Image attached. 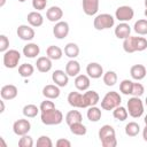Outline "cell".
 Masks as SVG:
<instances>
[{"instance_id": "35", "label": "cell", "mask_w": 147, "mask_h": 147, "mask_svg": "<svg viewBox=\"0 0 147 147\" xmlns=\"http://www.w3.org/2000/svg\"><path fill=\"white\" fill-rule=\"evenodd\" d=\"M133 30L136 33H138L140 36H146L147 34V20L141 18V20H138L137 22H134Z\"/></svg>"}, {"instance_id": "34", "label": "cell", "mask_w": 147, "mask_h": 147, "mask_svg": "<svg viewBox=\"0 0 147 147\" xmlns=\"http://www.w3.org/2000/svg\"><path fill=\"white\" fill-rule=\"evenodd\" d=\"M102 80L105 83V85L107 86H114L117 83V74L113 70H108L103 74L102 76Z\"/></svg>"}, {"instance_id": "52", "label": "cell", "mask_w": 147, "mask_h": 147, "mask_svg": "<svg viewBox=\"0 0 147 147\" xmlns=\"http://www.w3.org/2000/svg\"><path fill=\"white\" fill-rule=\"evenodd\" d=\"M145 7L147 8V0H145Z\"/></svg>"}, {"instance_id": "22", "label": "cell", "mask_w": 147, "mask_h": 147, "mask_svg": "<svg viewBox=\"0 0 147 147\" xmlns=\"http://www.w3.org/2000/svg\"><path fill=\"white\" fill-rule=\"evenodd\" d=\"M52 60L48 57V56H40L37 59V62H36V67H37V70L39 72H42V74H46L48 71H51L52 69Z\"/></svg>"}, {"instance_id": "36", "label": "cell", "mask_w": 147, "mask_h": 147, "mask_svg": "<svg viewBox=\"0 0 147 147\" xmlns=\"http://www.w3.org/2000/svg\"><path fill=\"white\" fill-rule=\"evenodd\" d=\"M113 116H114L115 119L123 122V121H125V119L127 118L129 113H127V109H126L125 107L118 106V107H116L115 109H113Z\"/></svg>"}, {"instance_id": "12", "label": "cell", "mask_w": 147, "mask_h": 147, "mask_svg": "<svg viewBox=\"0 0 147 147\" xmlns=\"http://www.w3.org/2000/svg\"><path fill=\"white\" fill-rule=\"evenodd\" d=\"M52 80H53V83L55 85H57L60 87H64L69 83V76H68V74L65 71L57 69V70L53 71V74H52Z\"/></svg>"}, {"instance_id": "32", "label": "cell", "mask_w": 147, "mask_h": 147, "mask_svg": "<svg viewBox=\"0 0 147 147\" xmlns=\"http://www.w3.org/2000/svg\"><path fill=\"white\" fill-rule=\"evenodd\" d=\"M34 72V67L30 63H22L20 67H18V74L21 77L23 78H29L33 75Z\"/></svg>"}, {"instance_id": "10", "label": "cell", "mask_w": 147, "mask_h": 147, "mask_svg": "<svg viewBox=\"0 0 147 147\" xmlns=\"http://www.w3.org/2000/svg\"><path fill=\"white\" fill-rule=\"evenodd\" d=\"M86 74L90 78L98 79V78H101L105 72H103V68L101 64H99L98 62H91L86 67Z\"/></svg>"}, {"instance_id": "27", "label": "cell", "mask_w": 147, "mask_h": 147, "mask_svg": "<svg viewBox=\"0 0 147 147\" xmlns=\"http://www.w3.org/2000/svg\"><path fill=\"white\" fill-rule=\"evenodd\" d=\"M46 56H48L51 60H60L63 56V51L55 45H51L46 49Z\"/></svg>"}, {"instance_id": "30", "label": "cell", "mask_w": 147, "mask_h": 147, "mask_svg": "<svg viewBox=\"0 0 147 147\" xmlns=\"http://www.w3.org/2000/svg\"><path fill=\"white\" fill-rule=\"evenodd\" d=\"M99 139L102 140V139H106V138H109V137H115L116 136V132H115V129L109 125V124H105L100 127L99 130Z\"/></svg>"}, {"instance_id": "26", "label": "cell", "mask_w": 147, "mask_h": 147, "mask_svg": "<svg viewBox=\"0 0 147 147\" xmlns=\"http://www.w3.org/2000/svg\"><path fill=\"white\" fill-rule=\"evenodd\" d=\"M86 116H87V119L90 122H99L101 119V116H102V113H101V109L96 106H91L87 108V113H86Z\"/></svg>"}, {"instance_id": "2", "label": "cell", "mask_w": 147, "mask_h": 147, "mask_svg": "<svg viewBox=\"0 0 147 147\" xmlns=\"http://www.w3.org/2000/svg\"><path fill=\"white\" fill-rule=\"evenodd\" d=\"M41 123L45 125H59L63 121V114L61 110L54 108L48 111H44L40 114Z\"/></svg>"}, {"instance_id": "5", "label": "cell", "mask_w": 147, "mask_h": 147, "mask_svg": "<svg viewBox=\"0 0 147 147\" xmlns=\"http://www.w3.org/2000/svg\"><path fill=\"white\" fill-rule=\"evenodd\" d=\"M21 60V53L17 49H8L3 53L2 62L3 65L7 69H14L18 65V62Z\"/></svg>"}, {"instance_id": "6", "label": "cell", "mask_w": 147, "mask_h": 147, "mask_svg": "<svg viewBox=\"0 0 147 147\" xmlns=\"http://www.w3.org/2000/svg\"><path fill=\"white\" fill-rule=\"evenodd\" d=\"M134 16V10L130 6H119L116 11H115V18L118 20L119 22H129L133 18Z\"/></svg>"}, {"instance_id": "8", "label": "cell", "mask_w": 147, "mask_h": 147, "mask_svg": "<svg viewBox=\"0 0 147 147\" xmlns=\"http://www.w3.org/2000/svg\"><path fill=\"white\" fill-rule=\"evenodd\" d=\"M69 31H70V28L68 22L65 21H59L53 26V34L56 39H64L69 34Z\"/></svg>"}, {"instance_id": "38", "label": "cell", "mask_w": 147, "mask_h": 147, "mask_svg": "<svg viewBox=\"0 0 147 147\" xmlns=\"http://www.w3.org/2000/svg\"><path fill=\"white\" fill-rule=\"evenodd\" d=\"M132 87H133V82L130 79H123L119 83V91L124 95H132Z\"/></svg>"}, {"instance_id": "1", "label": "cell", "mask_w": 147, "mask_h": 147, "mask_svg": "<svg viewBox=\"0 0 147 147\" xmlns=\"http://www.w3.org/2000/svg\"><path fill=\"white\" fill-rule=\"evenodd\" d=\"M121 102H122V96L119 95V93L116 91H110V92H107L105 94V96L102 98L101 108L103 110L110 111V110L115 109L116 107L121 106Z\"/></svg>"}, {"instance_id": "19", "label": "cell", "mask_w": 147, "mask_h": 147, "mask_svg": "<svg viewBox=\"0 0 147 147\" xmlns=\"http://www.w3.org/2000/svg\"><path fill=\"white\" fill-rule=\"evenodd\" d=\"M60 86L55 85V84H48L46 86H44L42 88V95L46 98V99H51V100H54V99H57L60 96Z\"/></svg>"}, {"instance_id": "13", "label": "cell", "mask_w": 147, "mask_h": 147, "mask_svg": "<svg viewBox=\"0 0 147 147\" xmlns=\"http://www.w3.org/2000/svg\"><path fill=\"white\" fill-rule=\"evenodd\" d=\"M17 94H18V90L13 84L3 85L0 90V95H1V99L3 100H13L17 96Z\"/></svg>"}, {"instance_id": "44", "label": "cell", "mask_w": 147, "mask_h": 147, "mask_svg": "<svg viewBox=\"0 0 147 147\" xmlns=\"http://www.w3.org/2000/svg\"><path fill=\"white\" fill-rule=\"evenodd\" d=\"M100 141H101V145H102L103 147H116V146H117L116 136H115V137H109V138L102 139V140H100Z\"/></svg>"}, {"instance_id": "15", "label": "cell", "mask_w": 147, "mask_h": 147, "mask_svg": "<svg viewBox=\"0 0 147 147\" xmlns=\"http://www.w3.org/2000/svg\"><path fill=\"white\" fill-rule=\"evenodd\" d=\"M63 17V10L59 6H52L46 10V18L49 22H59Z\"/></svg>"}, {"instance_id": "46", "label": "cell", "mask_w": 147, "mask_h": 147, "mask_svg": "<svg viewBox=\"0 0 147 147\" xmlns=\"http://www.w3.org/2000/svg\"><path fill=\"white\" fill-rule=\"evenodd\" d=\"M57 147H70L71 146V142L68 140V139H64V138H60L57 139L56 144H55Z\"/></svg>"}, {"instance_id": "39", "label": "cell", "mask_w": 147, "mask_h": 147, "mask_svg": "<svg viewBox=\"0 0 147 147\" xmlns=\"http://www.w3.org/2000/svg\"><path fill=\"white\" fill-rule=\"evenodd\" d=\"M18 146L20 147H32L33 146V139H32V137H30L29 134L21 136V138L18 140Z\"/></svg>"}, {"instance_id": "41", "label": "cell", "mask_w": 147, "mask_h": 147, "mask_svg": "<svg viewBox=\"0 0 147 147\" xmlns=\"http://www.w3.org/2000/svg\"><path fill=\"white\" fill-rule=\"evenodd\" d=\"M55 108V105L54 102L51 100V99H46L44 101H41L40 106H39V109H40V113H44V111H48L51 109H54Z\"/></svg>"}, {"instance_id": "14", "label": "cell", "mask_w": 147, "mask_h": 147, "mask_svg": "<svg viewBox=\"0 0 147 147\" xmlns=\"http://www.w3.org/2000/svg\"><path fill=\"white\" fill-rule=\"evenodd\" d=\"M83 98H84V107L85 108H88L91 106H96L98 102L100 101V96H99L98 92H95L93 90L85 91V93H83Z\"/></svg>"}, {"instance_id": "40", "label": "cell", "mask_w": 147, "mask_h": 147, "mask_svg": "<svg viewBox=\"0 0 147 147\" xmlns=\"http://www.w3.org/2000/svg\"><path fill=\"white\" fill-rule=\"evenodd\" d=\"M53 141L48 136H40L37 140V147H52Z\"/></svg>"}, {"instance_id": "9", "label": "cell", "mask_w": 147, "mask_h": 147, "mask_svg": "<svg viewBox=\"0 0 147 147\" xmlns=\"http://www.w3.org/2000/svg\"><path fill=\"white\" fill-rule=\"evenodd\" d=\"M16 33H17L18 38L22 39V40H24V41H31L34 38V36H36V32L33 30V26L26 25V24H21L17 28Z\"/></svg>"}, {"instance_id": "29", "label": "cell", "mask_w": 147, "mask_h": 147, "mask_svg": "<svg viewBox=\"0 0 147 147\" xmlns=\"http://www.w3.org/2000/svg\"><path fill=\"white\" fill-rule=\"evenodd\" d=\"M64 54L69 59H76L79 55V47L75 42H68L64 46Z\"/></svg>"}, {"instance_id": "48", "label": "cell", "mask_w": 147, "mask_h": 147, "mask_svg": "<svg viewBox=\"0 0 147 147\" xmlns=\"http://www.w3.org/2000/svg\"><path fill=\"white\" fill-rule=\"evenodd\" d=\"M0 103H1V110H0V113H1V114H2V113H3V111H5V100H3V99H2V100H1V101H0Z\"/></svg>"}, {"instance_id": "51", "label": "cell", "mask_w": 147, "mask_h": 147, "mask_svg": "<svg viewBox=\"0 0 147 147\" xmlns=\"http://www.w3.org/2000/svg\"><path fill=\"white\" fill-rule=\"evenodd\" d=\"M144 14H145V16H146V17H147V8H146V9H145V11H144Z\"/></svg>"}, {"instance_id": "50", "label": "cell", "mask_w": 147, "mask_h": 147, "mask_svg": "<svg viewBox=\"0 0 147 147\" xmlns=\"http://www.w3.org/2000/svg\"><path fill=\"white\" fill-rule=\"evenodd\" d=\"M144 122H145V124H147V115L145 116V119H144Z\"/></svg>"}, {"instance_id": "25", "label": "cell", "mask_w": 147, "mask_h": 147, "mask_svg": "<svg viewBox=\"0 0 147 147\" xmlns=\"http://www.w3.org/2000/svg\"><path fill=\"white\" fill-rule=\"evenodd\" d=\"M26 20H28V23H29L31 26H33V28L41 26L42 23H44V17H42V15H41L39 11H37V10L30 11V13L28 14V16H26Z\"/></svg>"}, {"instance_id": "17", "label": "cell", "mask_w": 147, "mask_h": 147, "mask_svg": "<svg viewBox=\"0 0 147 147\" xmlns=\"http://www.w3.org/2000/svg\"><path fill=\"white\" fill-rule=\"evenodd\" d=\"M91 85V78L87 75H82L79 74L78 76L75 77V86L78 91L80 92H85L88 90Z\"/></svg>"}, {"instance_id": "4", "label": "cell", "mask_w": 147, "mask_h": 147, "mask_svg": "<svg viewBox=\"0 0 147 147\" xmlns=\"http://www.w3.org/2000/svg\"><path fill=\"white\" fill-rule=\"evenodd\" d=\"M127 113L133 118H139L144 114V102L140 99V96H133L127 100L126 103Z\"/></svg>"}, {"instance_id": "33", "label": "cell", "mask_w": 147, "mask_h": 147, "mask_svg": "<svg viewBox=\"0 0 147 147\" xmlns=\"http://www.w3.org/2000/svg\"><path fill=\"white\" fill-rule=\"evenodd\" d=\"M124 131L127 137H137L140 132V125L137 122H129L125 125Z\"/></svg>"}, {"instance_id": "42", "label": "cell", "mask_w": 147, "mask_h": 147, "mask_svg": "<svg viewBox=\"0 0 147 147\" xmlns=\"http://www.w3.org/2000/svg\"><path fill=\"white\" fill-rule=\"evenodd\" d=\"M145 93V87L141 83H134L133 82V87H132V95L133 96H141Z\"/></svg>"}, {"instance_id": "47", "label": "cell", "mask_w": 147, "mask_h": 147, "mask_svg": "<svg viewBox=\"0 0 147 147\" xmlns=\"http://www.w3.org/2000/svg\"><path fill=\"white\" fill-rule=\"evenodd\" d=\"M142 138L145 141H147V124L145 125V127L142 129Z\"/></svg>"}, {"instance_id": "54", "label": "cell", "mask_w": 147, "mask_h": 147, "mask_svg": "<svg viewBox=\"0 0 147 147\" xmlns=\"http://www.w3.org/2000/svg\"><path fill=\"white\" fill-rule=\"evenodd\" d=\"M18 1H20V2H25L26 0H18Z\"/></svg>"}, {"instance_id": "49", "label": "cell", "mask_w": 147, "mask_h": 147, "mask_svg": "<svg viewBox=\"0 0 147 147\" xmlns=\"http://www.w3.org/2000/svg\"><path fill=\"white\" fill-rule=\"evenodd\" d=\"M6 3V0H0V7H3Z\"/></svg>"}, {"instance_id": "18", "label": "cell", "mask_w": 147, "mask_h": 147, "mask_svg": "<svg viewBox=\"0 0 147 147\" xmlns=\"http://www.w3.org/2000/svg\"><path fill=\"white\" fill-rule=\"evenodd\" d=\"M68 103L74 108H85L84 107V98L79 92H70L68 94Z\"/></svg>"}, {"instance_id": "43", "label": "cell", "mask_w": 147, "mask_h": 147, "mask_svg": "<svg viewBox=\"0 0 147 147\" xmlns=\"http://www.w3.org/2000/svg\"><path fill=\"white\" fill-rule=\"evenodd\" d=\"M9 49V39L7 38V36L1 34L0 36V52L5 53Z\"/></svg>"}, {"instance_id": "53", "label": "cell", "mask_w": 147, "mask_h": 147, "mask_svg": "<svg viewBox=\"0 0 147 147\" xmlns=\"http://www.w3.org/2000/svg\"><path fill=\"white\" fill-rule=\"evenodd\" d=\"M145 105L147 106V96H146V99H145Z\"/></svg>"}, {"instance_id": "20", "label": "cell", "mask_w": 147, "mask_h": 147, "mask_svg": "<svg viewBox=\"0 0 147 147\" xmlns=\"http://www.w3.org/2000/svg\"><path fill=\"white\" fill-rule=\"evenodd\" d=\"M22 53L25 57H29V59H34L39 55L40 53V47L38 44H34V42H28L23 49H22Z\"/></svg>"}, {"instance_id": "7", "label": "cell", "mask_w": 147, "mask_h": 147, "mask_svg": "<svg viewBox=\"0 0 147 147\" xmlns=\"http://www.w3.org/2000/svg\"><path fill=\"white\" fill-rule=\"evenodd\" d=\"M31 130V123L29 122V119L26 118H20L17 121L14 122L13 124V132L16 136H24L28 134Z\"/></svg>"}, {"instance_id": "21", "label": "cell", "mask_w": 147, "mask_h": 147, "mask_svg": "<svg viewBox=\"0 0 147 147\" xmlns=\"http://www.w3.org/2000/svg\"><path fill=\"white\" fill-rule=\"evenodd\" d=\"M138 38L136 36H130L123 40V49L126 53L138 52Z\"/></svg>"}, {"instance_id": "28", "label": "cell", "mask_w": 147, "mask_h": 147, "mask_svg": "<svg viewBox=\"0 0 147 147\" xmlns=\"http://www.w3.org/2000/svg\"><path fill=\"white\" fill-rule=\"evenodd\" d=\"M83 122V115L80 114L79 110H70L65 115V123L68 125H71L74 123Z\"/></svg>"}, {"instance_id": "37", "label": "cell", "mask_w": 147, "mask_h": 147, "mask_svg": "<svg viewBox=\"0 0 147 147\" xmlns=\"http://www.w3.org/2000/svg\"><path fill=\"white\" fill-rule=\"evenodd\" d=\"M69 129H70V132L75 136H85L86 132H87V129L86 126L82 123V122H78V123H74L71 125H69Z\"/></svg>"}, {"instance_id": "16", "label": "cell", "mask_w": 147, "mask_h": 147, "mask_svg": "<svg viewBox=\"0 0 147 147\" xmlns=\"http://www.w3.org/2000/svg\"><path fill=\"white\" fill-rule=\"evenodd\" d=\"M115 36L118 39H126L127 37L131 36V26L126 22H121L119 24L116 25L115 28Z\"/></svg>"}, {"instance_id": "11", "label": "cell", "mask_w": 147, "mask_h": 147, "mask_svg": "<svg viewBox=\"0 0 147 147\" xmlns=\"http://www.w3.org/2000/svg\"><path fill=\"white\" fill-rule=\"evenodd\" d=\"M82 6H83V11L87 16H94L99 11L100 1L99 0H83Z\"/></svg>"}, {"instance_id": "23", "label": "cell", "mask_w": 147, "mask_h": 147, "mask_svg": "<svg viewBox=\"0 0 147 147\" xmlns=\"http://www.w3.org/2000/svg\"><path fill=\"white\" fill-rule=\"evenodd\" d=\"M130 75L134 80H141L146 77L147 75V70L146 67L142 64H134L131 67L130 69Z\"/></svg>"}, {"instance_id": "31", "label": "cell", "mask_w": 147, "mask_h": 147, "mask_svg": "<svg viewBox=\"0 0 147 147\" xmlns=\"http://www.w3.org/2000/svg\"><path fill=\"white\" fill-rule=\"evenodd\" d=\"M39 111H40L39 107H37L36 105H32V103L25 105L23 107V109H22V113H23V115L26 118H33V117H36Z\"/></svg>"}, {"instance_id": "45", "label": "cell", "mask_w": 147, "mask_h": 147, "mask_svg": "<svg viewBox=\"0 0 147 147\" xmlns=\"http://www.w3.org/2000/svg\"><path fill=\"white\" fill-rule=\"evenodd\" d=\"M46 5H47V0H32V7L37 11L44 10L46 8Z\"/></svg>"}, {"instance_id": "24", "label": "cell", "mask_w": 147, "mask_h": 147, "mask_svg": "<svg viewBox=\"0 0 147 147\" xmlns=\"http://www.w3.org/2000/svg\"><path fill=\"white\" fill-rule=\"evenodd\" d=\"M65 72L68 74L69 77H76L80 72V64L77 60L70 59L67 64H65Z\"/></svg>"}, {"instance_id": "3", "label": "cell", "mask_w": 147, "mask_h": 147, "mask_svg": "<svg viewBox=\"0 0 147 147\" xmlns=\"http://www.w3.org/2000/svg\"><path fill=\"white\" fill-rule=\"evenodd\" d=\"M114 25H115V17L113 15H110V14H107V13L99 14L93 20V26L98 31L110 29Z\"/></svg>"}]
</instances>
